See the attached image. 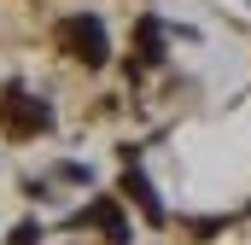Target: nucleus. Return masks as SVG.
<instances>
[{"instance_id": "nucleus-2", "label": "nucleus", "mask_w": 251, "mask_h": 245, "mask_svg": "<svg viewBox=\"0 0 251 245\" xmlns=\"http://www.w3.org/2000/svg\"><path fill=\"white\" fill-rule=\"evenodd\" d=\"M70 41H76V53L88 70H100V64L111 59V47H105V29H100V18H76L70 24Z\"/></svg>"}, {"instance_id": "nucleus-3", "label": "nucleus", "mask_w": 251, "mask_h": 245, "mask_svg": "<svg viewBox=\"0 0 251 245\" xmlns=\"http://www.w3.org/2000/svg\"><path fill=\"white\" fill-rule=\"evenodd\" d=\"M82 222H94V228H105V234H111L117 245L128 240V222H123V210H117L111 198H100V204H88V210H82Z\"/></svg>"}, {"instance_id": "nucleus-5", "label": "nucleus", "mask_w": 251, "mask_h": 245, "mask_svg": "<svg viewBox=\"0 0 251 245\" xmlns=\"http://www.w3.org/2000/svg\"><path fill=\"white\" fill-rule=\"evenodd\" d=\"M128 198H134V204H140V210H146V216H152V222H158V216H164V210H158V198H152V187H146V181H140V175H128Z\"/></svg>"}, {"instance_id": "nucleus-4", "label": "nucleus", "mask_w": 251, "mask_h": 245, "mask_svg": "<svg viewBox=\"0 0 251 245\" xmlns=\"http://www.w3.org/2000/svg\"><path fill=\"white\" fill-rule=\"evenodd\" d=\"M134 41H140V59H158V53H164V29H158L152 18H146V24L134 29Z\"/></svg>"}, {"instance_id": "nucleus-6", "label": "nucleus", "mask_w": 251, "mask_h": 245, "mask_svg": "<svg viewBox=\"0 0 251 245\" xmlns=\"http://www.w3.org/2000/svg\"><path fill=\"white\" fill-rule=\"evenodd\" d=\"M12 245H41V228H35V222H18V228H12Z\"/></svg>"}, {"instance_id": "nucleus-1", "label": "nucleus", "mask_w": 251, "mask_h": 245, "mask_svg": "<svg viewBox=\"0 0 251 245\" xmlns=\"http://www.w3.org/2000/svg\"><path fill=\"white\" fill-rule=\"evenodd\" d=\"M0 117H6V128H12V134H29V128H47V105L12 88V94L0 99Z\"/></svg>"}]
</instances>
